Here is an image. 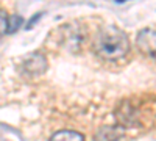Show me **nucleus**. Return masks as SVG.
Returning a JSON list of instances; mask_svg holds the SVG:
<instances>
[{
    "label": "nucleus",
    "instance_id": "7",
    "mask_svg": "<svg viewBox=\"0 0 156 141\" xmlns=\"http://www.w3.org/2000/svg\"><path fill=\"white\" fill-rule=\"evenodd\" d=\"M22 17L20 16H12L9 17V27H8V33H14L19 30V27L22 25Z\"/></svg>",
    "mask_w": 156,
    "mask_h": 141
},
{
    "label": "nucleus",
    "instance_id": "8",
    "mask_svg": "<svg viewBox=\"0 0 156 141\" xmlns=\"http://www.w3.org/2000/svg\"><path fill=\"white\" fill-rule=\"evenodd\" d=\"M115 3H123V2H126V0H114Z\"/></svg>",
    "mask_w": 156,
    "mask_h": 141
},
{
    "label": "nucleus",
    "instance_id": "1",
    "mask_svg": "<svg viewBox=\"0 0 156 141\" xmlns=\"http://www.w3.org/2000/svg\"><path fill=\"white\" fill-rule=\"evenodd\" d=\"M94 50L103 60L117 61L125 58L129 50V43L122 30H119L117 27H106L97 35Z\"/></svg>",
    "mask_w": 156,
    "mask_h": 141
},
{
    "label": "nucleus",
    "instance_id": "4",
    "mask_svg": "<svg viewBox=\"0 0 156 141\" xmlns=\"http://www.w3.org/2000/svg\"><path fill=\"white\" fill-rule=\"evenodd\" d=\"M47 68V63L44 60L42 55H37L34 54L33 57H28L27 61H25V69L33 72V74H37V72H44Z\"/></svg>",
    "mask_w": 156,
    "mask_h": 141
},
{
    "label": "nucleus",
    "instance_id": "3",
    "mask_svg": "<svg viewBox=\"0 0 156 141\" xmlns=\"http://www.w3.org/2000/svg\"><path fill=\"white\" fill-rule=\"evenodd\" d=\"M123 136V129L120 127L105 125L94 135V141H117Z\"/></svg>",
    "mask_w": 156,
    "mask_h": 141
},
{
    "label": "nucleus",
    "instance_id": "6",
    "mask_svg": "<svg viewBox=\"0 0 156 141\" xmlns=\"http://www.w3.org/2000/svg\"><path fill=\"white\" fill-rule=\"evenodd\" d=\"M8 27H9V16L6 14V11H0V36L8 33Z\"/></svg>",
    "mask_w": 156,
    "mask_h": 141
},
{
    "label": "nucleus",
    "instance_id": "2",
    "mask_svg": "<svg viewBox=\"0 0 156 141\" xmlns=\"http://www.w3.org/2000/svg\"><path fill=\"white\" fill-rule=\"evenodd\" d=\"M136 44L147 57H156V28H142L137 33Z\"/></svg>",
    "mask_w": 156,
    "mask_h": 141
},
{
    "label": "nucleus",
    "instance_id": "5",
    "mask_svg": "<svg viewBox=\"0 0 156 141\" xmlns=\"http://www.w3.org/2000/svg\"><path fill=\"white\" fill-rule=\"evenodd\" d=\"M48 141H84V138L81 133L73 132V130H61V132H56Z\"/></svg>",
    "mask_w": 156,
    "mask_h": 141
}]
</instances>
